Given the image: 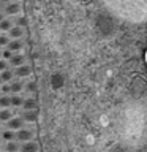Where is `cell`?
Wrapping results in <instances>:
<instances>
[{"label": "cell", "mask_w": 147, "mask_h": 152, "mask_svg": "<svg viewBox=\"0 0 147 152\" xmlns=\"http://www.w3.org/2000/svg\"><path fill=\"white\" fill-rule=\"evenodd\" d=\"M122 135L123 141L130 146H139L147 136V104L135 100L130 102L123 109Z\"/></svg>", "instance_id": "1"}, {"label": "cell", "mask_w": 147, "mask_h": 152, "mask_svg": "<svg viewBox=\"0 0 147 152\" xmlns=\"http://www.w3.org/2000/svg\"><path fill=\"white\" fill-rule=\"evenodd\" d=\"M117 16L130 22L147 21V0H103Z\"/></svg>", "instance_id": "2"}, {"label": "cell", "mask_w": 147, "mask_h": 152, "mask_svg": "<svg viewBox=\"0 0 147 152\" xmlns=\"http://www.w3.org/2000/svg\"><path fill=\"white\" fill-rule=\"evenodd\" d=\"M32 138H33V133L30 130H27V128H21V130H17V133H16V140H19L21 142L32 141Z\"/></svg>", "instance_id": "3"}, {"label": "cell", "mask_w": 147, "mask_h": 152, "mask_svg": "<svg viewBox=\"0 0 147 152\" xmlns=\"http://www.w3.org/2000/svg\"><path fill=\"white\" fill-rule=\"evenodd\" d=\"M22 125H24V121L21 117H11L8 121V124H7V127H8V130H21L22 128Z\"/></svg>", "instance_id": "4"}, {"label": "cell", "mask_w": 147, "mask_h": 152, "mask_svg": "<svg viewBox=\"0 0 147 152\" xmlns=\"http://www.w3.org/2000/svg\"><path fill=\"white\" fill-rule=\"evenodd\" d=\"M38 149H40V147H38V144L33 141H25L21 144V147H19L21 152H38Z\"/></svg>", "instance_id": "5"}, {"label": "cell", "mask_w": 147, "mask_h": 152, "mask_svg": "<svg viewBox=\"0 0 147 152\" xmlns=\"http://www.w3.org/2000/svg\"><path fill=\"white\" fill-rule=\"evenodd\" d=\"M8 33H9V37H11L13 40H19V38L22 37L24 30H22V27H21V26H13V27L8 30Z\"/></svg>", "instance_id": "6"}, {"label": "cell", "mask_w": 147, "mask_h": 152, "mask_svg": "<svg viewBox=\"0 0 147 152\" xmlns=\"http://www.w3.org/2000/svg\"><path fill=\"white\" fill-rule=\"evenodd\" d=\"M7 46H8L7 49H9V51L13 52V54H16L17 51H21V49H22V46H24V45H22V41H21V40H13V41H9Z\"/></svg>", "instance_id": "7"}, {"label": "cell", "mask_w": 147, "mask_h": 152, "mask_svg": "<svg viewBox=\"0 0 147 152\" xmlns=\"http://www.w3.org/2000/svg\"><path fill=\"white\" fill-rule=\"evenodd\" d=\"M24 62H25V57L21 56V54H13V57L9 59V64H11L14 68H17V66L24 65Z\"/></svg>", "instance_id": "8"}, {"label": "cell", "mask_w": 147, "mask_h": 152, "mask_svg": "<svg viewBox=\"0 0 147 152\" xmlns=\"http://www.w3.org/2000/svg\"><path fill=\"white\" fill-rule=\"evenodd\" d=\"M19 10H21V7H19V3H16V2H11V3H8L7 7H5V13L9 14V16H13V14H17V13H19Z\"/></svg>", "instance_id": "9"}, {"label": "cell", "mask_w": 147, "mask_h": 152, "mask_svg": "<svg viewBox=\"0 0 147 152\" xmlns=\"http://www.w3.org/2000/svg\"><path fill=\"white\" fill-rule=\"evenodd\" d=\"M30 71L32 70L28 65H21V66H17V68H14V75L16 76H28Z\"/></svg>", "instance_id": "10"}, {"label": "cell", "mask_w": 147, "mask_h": 152, "mask_svg": "<svg viewBox=\"0 0 147 152\" xmlns=\"http://www.w3.org/2000/svg\"><path fill=\"white\" fill-rule=\"evenodd\" d=\"M21 119H22V121H27V122L35 121V119H36V111H35V109H32V111H24L21 114Z\"/></svg>", "instance_id": "11"}, {"label": "cell", "mask_w": 147, "mask_h": 152, "mask_svg": "<svg viewBox=\"0 0 147 152\" xmlns=\"http://www.w3.org/2000/svg\"><path fill=\"white\" fill-rule=\"evenodd\" d=\"M22 106L25 111H32V109H35V100L33 98H27V100H24L22 102Z\"/></svg>", "instance_id": "12"}, {"label": "cell", "mask_w": 147, "mask_h": 152, "mask_svg": "<svg viewBox=\"0 0 147 152\" xmlns=\"http://www.w3.org/2000/svg\"><path fill=\"white\" fill-rule=\"evenodd\" d=\"M11 117H13V113L9 111L8 108H3L2 111H0V121H9Z\"/></svg>", "instance_id": "13"}, {"label": "cell", "mask_w": 147, "mask_h": 152, "mask_svg": "<svg viewBox=\"0 0 147 152\" xmlns=\"http://www.w3.org/2000/svg\"><path fill=\"white\" fill-rule=\"evenodd\" d=\"M2 81L3 83H8V81H11L13 79V76H14V71H11V70H5V71H2Z\"/></svg>", "instance_id": "14"}, {"label": "cell", "mask_w": 147, "mask_h": 152, "mask_svg": "<svg viewBox=\"0 0 147 152\" xmlns=\"http://www.w3.org/2000/svg\"><path fill=\"white\" fill-rule=\"evenodd\" d=\"M11 27H13V22L9 21V19H3V21L0 22V30L2 32H8Z\"/></svg>", "instance_id": "15"}, {"label": "cell", "mask_w": 147, "mask_h": 152, "mask_svg": "<svg viewBox=\"0 0 147 152\" xmlns=\"http://www.w3.org/2000/svg\"><path fill=\"white\" fill-rule=\"evenodd\" d=\"M9 104H11V98L9 97H7V95H2V97H0V108H8Z\"/></svg>", "instance_id": "16"}, {"label": "cell", "mask_w": 147, "mask_h": 152, "mask_svg": "<svg viewBox=\"0 0 147 152\" xmlns=\"http://www.w3.org/2000/svg\"><path fill=\"white\" fill-rule=\"evenodd\" d=\"M9 87H11V92H13V95H16L17 92H21L22 84H21V83H17V81H13V83L9 84Z\"/></svg>", "instance_id": "17"}, {"label": "cell", "mask_w": 147, "mask_h": 152, "mask_svg": "<svg viewBox=\"0 0 147 152\" xmlns=\"http://www.w3.org/2000/svg\"><path fill=\"white\" fill-rule=\"evenodd\" d=\"M19 147H21V146H19L16 141H8L7 151H8V152H17V151H19Z\"/></svg>", "instance_id": "18"}, {"label": "cell", "mask_w": 147, "mask_h": 152, "mask_svg": "<svg viewBox=\"0 0 147 152\" xmlns=\"http://www.w3.org/2000/svg\"><path fill=\"white\" fill-rule=\"evenodd\" d=\"M3 138L7 141H14V140H16V133H14L13 130H7L3 133Z\"/></svg>", "instance_id": "19"}, {"label": "cell", "mask_w": 147, "mask_h": 152, "mask_svg": "<svg viewBox=\"0 0 147 152\" xmlns=\"http://www.w3.org/2000/svg\"><path fill=\"white\" fill-rule=\"evenodd\" d=\"M22 102H24V100L19 97V95H13V97H11V104H13V106H21Z\"/></svg>", "instance_id": "20"}, {"label": "cell", "mask_w": 147, "mask_h": 152, "mask_svg": "<svg viewBox=\"0 0 147 152\" xmlns=\"http://www.w3.org/2000/svg\"><path fill=\"white\" fill-rule=\"evenodd\" d=\"M13 57V52L9 51V49H5V51H2V59H7V60H9Z\"/></svg>", "instance_id": "21"}, {"label": "cell", "mask_w": 147, "mask_h": 152, "mask_svg": "<svg viewBox=\"0 0 147 152\" xmlns=\"http://www.w3.org/2000/svg\"><path fill=\"white\" fill-rule=\"evenodd\" d=\"M0 92H2V94H8V92H11V87H9L8 84H2V87H0Z\"/></svg>", "instance_id": "22"}, {"label": "cell", "mask_w": 147, "mask_h": 152, "mask_svg": "<svg viewBox=\"0 0 147 152\" xmlns=\"http://www.w3.org/2000/svg\"><path fill=\"white\" fill-rule=\"evenodd\" d=\"M8 43H9L8 37H5V35H0V46H7Z\"/></svg>", "instance_id": "23"}, {"label": "cell", "mask_w": 147, "mask_h": 152, "mask_svg": "<svg viewBox=\"0 0 147 152\" xmlns=\"http://www.w3.org/2000/svg\"><path fill=\"white\" fill-rule=\"evenodd\" d=\"M7 66H8L7 62H5L3 59H0V71H5V70H7Z\"/></svg>", "instance_id": "24"}, {"label": "cell", "mask_w": 147, "mask_h": 152, "mask_svg": "<svg viewBox=\"0 0 147 152\" xmlns=\"http://www.w3.org/2000/svg\"><path fill=\"white\" fill-rule=\"evenodd\" d=\"M0 2H2V3H7V5H8V3H11V0H0Z\"/></svg>", "instance_id": "25"}, {"label": "cell", "mask_w": 147, "mask_h": 152, "mask_svg": "<svg viewBox=\"0 0 147 152\" xmlns=\"http://www.w3.org/2000/svg\"><path fill=\"white\" fill-rule=\"evenodd\" d=\"M3 19H5V16H3V13H2V11H0V22H2V21H3Z\"/></svg>", "instance_id": "26"}, {"label": "cell", "mask_w": 147, "mask_h": 152, "mask_svg": "<svg viewBox=\"0 0 147 152\" xmlns=\"http://www.w3.org/2000/svg\"><path fill=\"white\" fill-rule=\"evenodd\" d=\"M3 84V81H2V76H0V86H2Z\"/></svg>", "instance_id": "27"}, {"label": "cell", "mask_w": 147, "mask_h": 152, "mask_svg": "<svg viewBox=\"0 0 147 152\" xmlns=\"http://www.w3.org/2000/svg\"><path fill=\"white\" fill-rule=\"evenodd\" d=\"M2 7H3V3H2V2H0V10H2Z\"/></svg>", "instance_id": "28"}, {"label": "cell", "mask_w": 147, "mask_h": 152, "mask_svg": "<svg viewBox=\"0 0 147 152\" xmlns=\"http://www.w3.org/2000/svg\"><path fill=\"white\" fill-rule=\"evenodd\" d=\"M0 59H2V51H0Z\"/></svg>", "instance_id": "29"}, {"label": "cell", "mask_w": 147, "mask_h": 152, "mask_svg": "<svg viewBox=\"0 0 147 152\" xmlns=\"http://www.w3.org/2000/svg\"><path fill=\"white\" fill-rule=\"evenodd\" d=\"M146 60H147V54H146Z\"/></svg>", "instance_id": "30"}, {"label": "cell", "mask_w": 147, "mask_h": 152, "mask_svg": "<svg viewBox=\"0 0 147 152\" xmlns=\"http://www.w3.org/2000/svg\"><path fill=\"white\" fill-rule=\"evenodd\" d=\"M0 97H2V92H0Z\"/></svg>", "instance_id": "31"}, {"label": "cell", "mask_w": 147, "mask_h": 152, "mask_svg": "<svg viewBox=\"0 0 147 152\" xmlns=\"http://www.w3.org/2000/svg\"><path fill=\"white\" fill-rule=\"evenodd\" d=\"M17 152H21V151H17Z\"/></svg>", "instance_id": "32"}]
</instances>
